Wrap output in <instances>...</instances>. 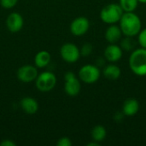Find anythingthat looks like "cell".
<instances>
[{"instance_id":"1","label":"cell","mask_w":146,"mask_h":146,"mask_svg":"<svg viewBox=\"0 0 146 146\" xmlns=\"http://www.w3.org/2000/svg\"><path fill=\"white\" fill-rule=\"evenodd\" d=\"M120 28L124 36H138L142 29V22L134 12H124L120 20Z\"/></svg>"},{"instance_id":"2","label":"cell","mask_w":146,"mask_h":146,"mask_svg":"<svg viewBox=\"0 0 146 146\" xmlns=\"http://www.w3.org/2000/svg\"><path fill=\"white\" fill-rule=\"evenodd\" d=\"M129 67L138 76L146 75V49H134L129 57Z\"/></svg>"},{"instance_id":"3","label":"cell","mask_w":146,"mask_h":146,"mask_svg":"<svg viewBox=\"0 0 146 146\" xmlns=\"http://www.w3.org/2000/svg\"><path fill=\"white\" fill-rule=\"evenodd\" d=\"M124 11L119 3H112L104 6L100 12V18L103 22L111 25L120 21Z\"/></svg>"},{"instance_id":"4","label":"cell","mask_w":146,"mask_h":146,"mask_svg":"<svg viewBox=\"0 0 146 146\" xmlns=\"http://www.w3.org/2000/svg\"><path fill=\"white\" fill-rule=\"evenodd\" d=\"M35 84L38 91L42 92H48L56 86V77L53 73L45 71L40 74H38L35 80Z\"/></svg>"},{"instance_id":"5","label":"cell","mask_w":146,"mask_h":146,"mask_svg":"<svg viewBox=\"0 0 146 146\" xmlns=\"http://www.w3.org/2000/svg\"><path fill=\"white\" fill-rule=\"evenodd\" d=\"M101 75L99 68L96 65L86 64L80 68L79 71V78L86 84H93L97 82Z\"/></svg>"},{"instance_id":"6","label":"cell","mask_w":146,"mask_h":146,"mask_svg":"<svg viewBox=\"0 0 146 146\" xmlns=\"http://www.w3.org/2000/svg\"><path fill=\"white\" fill-rule=\"evenodd\" d=\"M65 85H64V91L67 95L70 97L77 96L81 89V85L79 79L76 77L74 73L72 71H68L64 75Z\"/></svg>"},{"instance_id":"7","label":"cell","mask_w":146,"mask_h":146,"mask_svg":"<svg viewBox=\"0 0 146 146\" xmlns=\"http://www.w3.org/2000/svg\"><path fill=\"white\" fill-rule=\"evenodd\" d=\"M60 54L62 58L68 63L76 62L80 57V49L73 43H65L62 44L60 49Z\"/></svg>"},{"instance_id":"8","label":"cell","mask_w":146,"mask_h":146,"mask_svg":"<svg viewBox=\"0 0 146 146\" xmlns=\"http://www.w3.org/2000/svg\"><path fill=\"white\" fill-rule=\"evenodd\" d=\"M90 27V21L85 16L75 18L70 24V32L74 36H82L87 33Z\"/></svg>"},{"instance_id":"9","label":"cell","mask_w":146,"mask_h":146,"mask_svg":"<svg viewBox=\"0 0 146 146\" xmlns=\"http://www.w3.org/2000/svg\"><path fill=\"white\" fill-rule=\"evenodd\" d=\"M38 76L37 68L32 65L21 66L17 70V78L24 83H30L36 80Z\"/></svg>"},{"instance_id":"10","label":"cell","mask_w":146,"mask_h":146,"mask_svg":"<svg viewBox=\"0 0 146 146\" xmlns=\"http://www.w3.org/2000/svg\"><path fill=\"white\" fill-rule=\"evenodd\" d=\"M24 25V20L21 14L17 12L10 13L6 19V26L9 32L18 33L21 30Z\"/></svg>"},{"instance_id":"11","label":"cell","mask_w":146,"mask_h":146,"mask_svg":"<svg viewBox=\"0 0 146 146\" xmlns=\"http://www.w3.org/2000/svg\"><path fill=\"white\" fill-rule=\"evenodd\" d=\"M123 55V50L120 45L116 44H110L104 50V57L110 62H118Z\"/></svg>"},{"instance_id":"12","label":"cell","mask_w":146,"mask_h":146,"mask_svg":"<svg viewBox=\"0 0 146 146\" xmlns=\"http://www.w3.org/2000/svg\"><path fill=\"white\" fill-rule=\"evenodd\" d=\"M122 35L123 34L120 26H117L116 24H111L106 29L104 37L110 44H116L121 39Z\"/></svg>"},{"instance_id":"13","label":"cell","mask_w":146,"mask_h":146,"mask_svg":"<svg viewBox=\"0 0 146 146\" xmlns=\"http://www.w3.org/2000/svg\"><path fill=\"white\" fill-rule=\"evenodd\" d=\"M140 105L137 99L135 98H127L124 101L122 105V112L125 116H133L139 110Z\"/></svg>"},{"instance_id":"14","label":"cell","mask_w":146,"mask_h":146,"mask_svg":"<svg viewBox=\"0 0 146 146\" xmlns=\"http://www.w3.org/2000/svg\"><path fill=\"white\" fill-rule=\"evenodd\" d=\"M20 105L21 110L27 115H34L38 110V102L31 97L23 98L20 102Z\"/></svg>"},{"instance_id":"15","label":"cell","mask_w":146,"mask_h":146,"mask_svg":"<svg viewBox=\"0 0 146 146\" xmlns=\"http://www.w3.org/2000/svg\"><path fill=\"white\" fill-rule=\"evenodd\" d=\"M104 76L110 80H116L120 78L121 74V68L115 64H109L106 65L103 69Z\"/></svg>"},{"instance_id":"16","label":"cell","mask_w":146,"mask_h":146,"mask_svg":"<svg viewBox=\"0 0 146 146\" xmlns=\"http://www.w3.org/2000/svg\"><path fill=\"white\" fill-rule=\"evenodd\" d=\"M50 59H51V56H50V54L48 51L40 50L36 54V56L34 57L35 66L37 68H45L50 64Z\"/></svg>"},{"instance_id":"17","label":"cell","mask_w":146,"mask_h":146,"mask_svg":"<svg viewBox=\"0 0 146 146\" xmlns=\"http://www.w3.org/2000/svg\"><path fill=\"white\" fill-rule=\"evenodd\" d=\"M106 135H107L106 128L102 125L95 126L91 132V136H92V140L98 142V143L104 141L106 138Z\"/></svg>"},{"instance_id":"18","label":"cell","mask_w":146,"mask_h":146,"mask_svg":"<svg viewBox=\"0 0 146 146\" xmlns=\"http://www.w3.org/2000/svg\"><path fill=\"white\" fill-rule=\"evenodd\" d=\"M136 40L133 38V37H128L125 36V38H121L120 46L122 49V50L127 51H133L136 46Z\"/></svg>"},{"instance_id":"19","label":"cell","mask_w":146,"mask_h":146,"mask_svg":"<svg viewBox=\"0 0 146 146\" xmlns=\"http://www.w3.org/2000/svg\"><path fill=\"white\" fill-rule=\"evenodd\" d=\"M119 4L124 12H134L138 7V0H120Z\"/></svg>"},{"instance_id":"20","label":"cell","mask_w":146,"mask_h":146,"mask_svg":"<svg viewBox=\"0 0 146 146\" xmlns=\"http://www.w3.org/2000/svg\"><path fill=\"white\" fill-rule=\"evenodd\" d=\"M93 50V46L90 43H86L82 45L81 49L80 50V56H88L92 54Z\"/></svg>"},{"instance_id":"21","label":"cell","mask_w":146,"mask_h":146,"mask_svg":"<svg viewBox=\"0 0 146 146\" xmlns=\"http://www.w3.org/2000/svg\"><path fill=\"white\" fill-rule=\"evenodd\" d=\"M138 43L142 48L146 49V28L141 29L138 34Z\"/></svg>"},{"instance_id":"22","label":"cell","mask_w":146,"mask_h":146,"mask_svg":"<svg viewBox=\"0 0 146 146\" xmlns=\"http://www.w3.org/2000/svg\"><path fill=\"white\" fill-rule=\"evenodd\" d=\"M18 3V0H0V4L4 9H11L15 7Z\"/></svg>"},{"instance_id":"23","label":"cell","mask_w":146,"mask_h":146,"mask_svg":"<svg viewBox=\"0 0 146 146\" xmlns=\"http://www.w3.org/2000/svg\"><path fill=\"white\" fill-rule=\"evenodd\" d=\"M57 146H71L72 145V141L68 137H62L58 139L57 143H56Z\"/></svg>"},{"instance_id":"24","label":"cell","mask_w":146,"mask_h":146,"mask_svg":"<svg viewBox=\"0 0 146 146\" xmlns=\"http://www.w3.org/2000/svg\"><path fill=\"white\" fill-rule=\"evenodd\" d=\"M0 145L1 146H15L16 145V144H15L14 141L10 140V139H4V140H3V141L0 143Z\"/></svg>"},{"instance_id":"25","label":"cell","mask_w":146,"mask_h":146,"mask_svg":"<svg viewBox=\"0 0 146 146\" xmlns=\"http://www.w3.org/2000/svg\"><path fill=\"white\" fill-rule=\"evenodd\" d=\"M124 116H125V115H124L123 112L121 111V112H117V113L115 115L114 118H115V121L120 122V121H121L123 120Z\"/></svg>"},{"instance_id":"26","label":"cell","mask_w":146,"mask_h":146,"mask_svg":"<svg viewBox=\"0 0 146 146\" xmlns=\"http://www.w3.org/2000/svg\"><path fill=\"white\" fill-rule=\"evenodd\" d=\"M104 63H105V58L104 57V58H98L97 61H96V66H98V68L99 67H101V66H104Z\"/></svg>"},{"instance_id":"27","label":"cell","mask_w":146,"mask_h":146,"mask_svg":"<svg viewBox=\"0 0 146 146\" xmlns=\"http://www.w3.org/2000/svg\"><path fill=\"white\" fill-rule=\"evenodd\" d=\"M100 145V143L98 142H96L93 140V142H91V143H88L87 144V146H99Z\"/></svg>"},{"instance_id":"28","label":"cell","mask_w":146,"mask_h":146,"mask_svg":"<svg viewBox=\"0 0 146 146\" xmlns=\"http://www.w3.org/2000/svg\"><path fill=\"white\" fill-rule=\"evenodd\" d=\"M139 3H146V0H138Z\"/></svg>"}]
</instances>
